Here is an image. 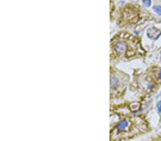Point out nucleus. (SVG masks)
I'll use <instances>...</instances> for the list:
<instances>
[{
  "label": "nucleus",
  "instance_id": "39448f33",
  "mask_svg": "<svg viewBox=\"0 0 161 141\" xmlns=\"http://www.w3.org/2000/svg\"><path fill=\"white\" fill-rule=\"evenodd\" d=\"M147 34H148L149 38L155 40V39H157L161 35V31L158 29L155 28V27H152V28L149 29L148 30Z\"/></svg>",
  "mask_w": 161,
  "mask_h": 141
},
{
  "label": "nucleus",
  "instance_id": "f257e3e1",
  "mask_svg": "<svg viewBox=\"0 0 161 141\" xmlns=\"http://www.w3.org/2000/svg\"><path fill=\"white\" fill-rule=\"evenodd\" d=\"M148 130L146 121L141 116H130L118 122L110 130V141L133 138Z\"/></svg>",
  "mask_w": 161,
  "mask_h": 141
},
{
  "label": "nucleus",
  "instance_id": "f03ea898",
  "mask_svg": "<svg viewBox=\"0 0 161 141\" xmlns=\"http://www.w3.org/2000/svg\"><path fill=\"white\" fill-rule=\"evenodd\" d=\"M113 51L118 57L122 59H130L136 57L142 51L140 41L127 33H121L112 40Z\"/></svg>",
  "mask_w": 161,
  "mask_h": 141
},
{
  "label": "nucleus",
  "instance_id": "9d476101",
  "mask_svg": "<svg viewBox=\"0 0 161 141\" xmlns=\"http://www.w3.org/2000/svg\"><path fill=\"white\" fill-rule=\"evenodd\" d=\"M160 61H161V54H160Z\"/></svg>",
  "mask_w": 161,
  "mask_h": 141
},
{
  "label": "nucleus",
  "instance_id": "1a4fd4ad",
  "mask_svg": "<svg viewBox=\"0 0 161 141\" xmlns=\"http://www.w3.org/2000/svg\"><path fill=\"white\" fill-rule=\"evenodd\" d=\"M158 77H159V78H160V79H161V71H160V74H159V76H158Z\"/></svg>",
  "mask_w": 161,
  "mask_h": 141
},
{
  "label": "nucleus",
  "instance_id": "423d86ee",
  "mask_svg": "<svg viewBox=\"0 0 161 141\" xmlns=\"http://www.w3.org/2000/svg\"><path fill=\"white\" fill-rule=\"evenodd\" d=\"M153 10L156 13L158 14L159 15H161V7L160 6H156V7H153Z\"/></svg>",
  "mask_w": 161,
  "mask_h": 141
},
{
  "label": "nucleus",
  "instance_id": "7ed1b4c3",
  "mask_svg": "<svg viewBox=\"0 0 161 141\" xmlns=\"http://www.w3.org/2000/svg\"><path fill=\"white\" fill-rule=\"evenodd\" d=\"M138 10L135 7H127L123 12L122 18L128 23H135L138 19Z\"/></svg>",
  "mask_w": 161,
  "mask_h": 141
},
{
  "label": "nucleus",
  "instance_id": "0eeeda50",
  "mask_svg": "<svg viewBox=\"0 0 161 141\" xmlns=\"http://www.w3.org/2000/svg\"><path fill=\"white\" fill-rule=\"evenodd\" d=\"M144 4L147 7H150V4H151V0H142Z\"/></svg>",
  "mask_w": 161,
  "mask_h": 141
},
{
  "label": "nucleus",
  "instance_id": "6e6552de",
  "mask_svg": "<svg viewBox=\"0 0 161 141\" xmlns=\"http://www.w3.org/2000/svg\"><path fill=\"white\" fill-rule=\"evenodd\" d=\"M157 108H158V111L160 113V112H161V101H160V102L158 104Z\"/></svg>",
  "mask_w": 161,
  "mask_h": 141
},
{
  "label": "nucleus",
  "instance_id": "20e7f679",
  "mask_svg": "<svg viewBox=\"0 0 161 141\" xmlns=\"http://www.w3.org/2000/svg\"><path fill=\"white\" fill-rule=\"evenodd\" d=\"M118 76H115V74L111 75V77H110V88H111L112 91L115 90L116 89H119V87L120 86V79Z\"/></svg>",
  "mask_w": 161,
  "mask_h": 141
}]
</instances>
